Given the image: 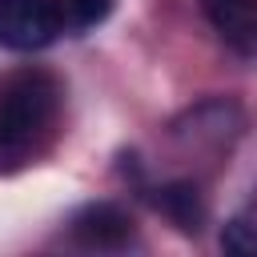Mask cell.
<instances>
[{"mask_svg":"<svg viewBox=\"0 0 257 257\" xmlns=\"http://www.w3.org/2000/svg\"><path fill=\"white\" fill-rule=\"evenodd\" d=\"M64 108V84L40 64L0 76V173L32 165L52 141Z\"/></svg>","mask_w":257,"mask_h":257,"instance_id":"obj_1","label":"cell"},{"mask_svg":"<svg viewBox=\"0 0 257 257\" xmlns=\"http://www.w3.org/2000/svg\"><path fill=\"white\" fill-rule=\"evenodd\" d=\"M64 28V0H0V48L40 52Z\"/></svg>","mask_w":257,"mask_h":257,"instance_id":"obj_2","label":"cell"},{"mask_svg":"<svg viewBox=\"0 0 257 257\" xmlns=\"http://www.w3.org/2000/svg\"><path fill=\"white\" fill-rule=\"evenodd\" d=\"M68 233H72V241L84 245V249H104V253H112V249H124V245L137 237V221H133L120 205H112V201H92V205L76 209V217L68 221Z\"/></svg>","mask_w":257,"mask_h":257,"instance_id":"obj_3","label":"cell"},{"mask_svg":"<svg viewBox=\"0 0 257 257\" xmlns=\"http://www.w3.org/2000/svg\"><path fill=\"white\" fill-rule=\"evenodd\" d=\"M245 128V112L237 100H205L197 108L185 112V120H177V137H189L193 145H209L213 153L229 149Z\"/></svg>","mask_w":257,"mask_h":257,"instance_id":"obj_4","label":"cell"},{"mask_svg":"<svg viewBox=\"0 0 257 257\" xmlns=\"http://www.w3.org/2000/svg\"><path fill=\"white\" fill-rule=\"evenodd\" d=\"M201 12L237 56H253V48H257V0H201Z\"/></svg>","mask_w":257,"mask_h":257,"instance_id":"obj_5","label":"cell"},{"mask_svg":"<svg viewBox=\"0 0 257 257\" xmlns=\"http://www.w3.org/2000/svg\"><path fill=\"white\" fill-rule=\"evenodd\" d=\"M157 209H161L181 233H189V237H197V233L205 229V201H201V193H197L193 181H173V185H165V189L157 193Z\"/></svg>","mask_w":257,"mask_h":257,"instance_id":"obj_6","label":"cell"},{"mask_svg":"<svg viewBox=\"0 0 257 257\" xmlns=\"http://www.w3.org/2000/svg\"><path fill=\"white\" fill-rule=\"evenodd\" d=\"M221 249L233 253V257H253V249H257V229H253V213H249V209H241V213L225 225Z\"/></svg>","mask_w":257,"mask_h":257,"instance_id":"obj_7","label":"cell"},{"mask_svg":"<svg viewBox=\"0 0 257 257\" xmlns=\"http://www.w3.org/2000/svg\"><path fill=\"white\" fill-rule=\"evenodd\" d=\"M112 12V0H64V16L72 28H96Z\"/></svg>","mask_w":257,"mask_h":257,"instance_id":"obj_8","label":"cell"}]
</instances>
